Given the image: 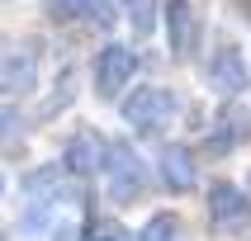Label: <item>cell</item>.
<instances>
[{
  "label": "cell",
  "instance_id": "5bb4252c",
  "mask_svg": "<svg viewBox=\"0 0 251 241\" xmlns=\"http://www.w3.org/2000/svg\"><path fill=\"white\" fill-rule=\"evenodd\" d=\"M90 241H128V237H124L114 222H104V227H95V232H90Z\"/></svg>",
  "mask_w": 251,
  "mask_h": 241
},
{
  "label": "cell",
  "instance_id": "9c48e42d",
  "mask_svg": "<svg viewBox=\"0 0 251 241\" xmlns=\"http://www.w3.org/2000/svg\"><path fill=\"white\" fill-rule=\"evenodd\" d=\"M28 85H33V52L0 62V90H5V95H24Z\"/></svg>",
  "mask_w": 251,
  "mask_h": 241
},
{
  "label": "cell",
  "instance_id": "7c38bea8",
  "mask_svg": "<svg viewBox=\"0 0 251 241\" xmlns=\"http://www.w3.org/2000/svg\"><path fill=\"white\" fill-rule=\"evenodd\" d=\"M76 14H81V19H95V24H109L114 5L109 0H76Z\"/></svg>",
  "mask_w": 251,
  "mask_h": 241
},
{
  "label": "cell",
  "instance_id": "8992f818",
  "mask_svg": "<svg viewBox=\"0 0 251 241\" xmlns=\"http://www.w3.org/2000/svg\"><path fill=\"white\" fill-rule=\"evenodd\" d=\"M209 81H213V90H218V95H242V90H247L251 76H247V62H242V52L232 47V43H227L223 52L213 57Z\"/></svg>",
  "mask_w": 251,
  "mask_h": 241
},
{
  "label": "cell",
  "instance_id": "7a4b0ae2",
  "mask_svg": "<svg viewBox=\"0 0 251 241\" xmlns=\"http://www.w3.org/2000/svg\"><path fill=\"white\" fill-rule=\"evenodd\" d=\"M124 118L133 132H161V128L176 118V95L161 90V85H142L124 99Z\"/></svg>",
  "mask_w": 251,
  "mask_h": 241
},
{
  "label": "cell",
  "instance_id": "9a60e30c",
  "mask_svg": "<svg viewBox=\"0 0 251 241\" xmlns=\"http://www.w3.org/2000/svg\"><path fill=\"white\" fill-rule=\"evenodd\" d=\"M0 189H5V184H0Z\"/></svg>",
  "mask_w": 251,
  "mask_h": 241
},
{
  "label": "cell",
  "instance_id": "3957f363",
  "mask_svg": "<svg viewBox=\"0 0 251 241\" xmlns=\"http://www.w3.org/2000/svg\"><path fill=\"white\" fill-rule=\"evenodd\" d=\"M133 71H138V57L128 52V47H119V43H109V47L95 57V95L114 99V95L128 85Z\"/></svg>",
  "mask_w": 251,
  "mask_h": 241
},
{
  "label": "cell",
  "instance_id": "8fae6325",
  "mask_svg": "<svg viewBox=\"0 0 251 241\" xmlns=\"http://www.w3.org/2000/svg\"><path fill=\"white\" fill-rule=\"evenodd\" d=\"M142 241H180V222L171 213H156L152 222L142 227Z\"/></svg>",
  "mask_w": 251,
  "mask_h": 241
},
{
  "label": "cell",
  "instance_id": "4fadbf2b",
  "mask_svg": "<svg viewBox=\"0 0 251 241\" xmlns=\"http://www.w3.org/2000/svg\"><path fill=\"white\" fill-rule=\"evenodd\" d=\"M14 128H19V113H14V109H0V142H10Z\"/></svg>",
  "mask_w": 251,
  "mask_h": 241
},
{
  "label": "cell",
  "instance_id": "52a82bcc",
  "mask_svg": "<svg viewBox=\"0 0 251 241\" xmlns=\"http://www.w3.org/2000/svg\"><path fill=\"white\" fill-rule=\"evenodd\" d=\"M100 166H104V137L90 132V128H81V132L67 142V170L71 175H95Z\"/></svg>",
  "mask_w": 251,
  "mask_h": 241
},
{
  "label": "cell",
  "instance_id": "277c9868",
  "mask_svg": "<svg viewBox=\"0 0 251 241\" xmlns=\"http://www.w3.org/2000/svg\"><path fill=\"white\" fill-rule=\"evenodd\" d=\"M209 213H213V222L227 227V232L251 227V198L242 194L237 184H213L209 189Z\"/></svg>",
  "mask_w": 251,
  "mask_h": 241
},
{
  "label": "cell",
  "instance_id": "5b68a950",
  "mask_svg": "<svg viewBox=\"0 0 251 241\" xmlns=\"http://www.w3.org/2000/svg\"><path fill=\"white\" fill-rule=\"evenodd\" d=\"M166 28H171V52L190 57L199 43V14L190 0H166Z\"/></svg>",
  "mask_w": 251,
  "mask_h": 241
},
{
  "label": "cell",
  "instance_id": "6da1fadb",
  "mask_svg": "<svg viewBox=\"0 0 251 241\" xmlns=\"http://www.w3.org/2000/svg\"><path fill=\"white\" fill-rule=\"evenodd\" d=\"M109 170V198L114 203H138L142 189H147V175H142L138 152H128V142H104V166Z\"/></svg>",
  "mask_w": 251,
  "mask_h": 241
},
{
  "label": "cell",
  "instance_id": "ba28073f",
  "mask_svg": "<svg viewBox=\"0 0 251 241\" xmlns=\"http://www.w3.org/2000/svg\"><path fill=\"white\" fill-rule=\"evenodd\" d=\"M161 180H166L171 189H180V194L195 184V161H190L185 147H166V152H161Z\"/></svg>",
  "mask_w": 251,
  "mask_h": 241
},
{
  "label": "cell",
  "instance_id": "30bf717a",
  "mask_svg": "<svg viewBox=\"0 0 251 241\" xmlns=\"http://www.w3.org/2000/svg\"><path fill=\"white\" fill-rule=\"evenodd\" d=\"M124 10H128L133 33H152L156 28V0H124Z\"/></svg>",
  "mask_w": 251,
  "mask_h": 241
}]
</instances>
